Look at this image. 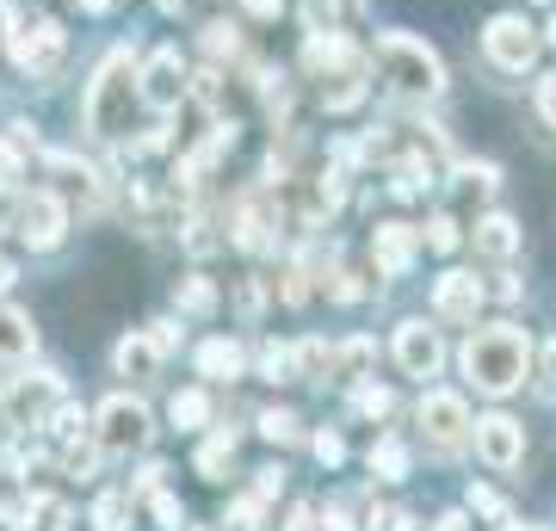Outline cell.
<instances>
[{
  "mask_svg": "<svg viewBox=\"0 0 556 531\" xmlns=\"http://www.w3.org/2000/svg\"><path fill=\"white\" fill-rule=\"evenodd\" d=\"M137 105H142V75H137V62L118 50V56H105L100 80L87 93V130L100 142H124L137 130Z\"/></svg>",
  "mask_w": 556,
  "mask_h": 531,
  "instance_id": "cell-1",
  "label": "cell"
},
{
  "mask_svg": "<svg viewBox=\"0 0 556 531\" xmlns=\"http://www.w3.org/2000/svg\"><path fill=\"white\" fill-rule=\"evenodd\" d=\"M526 358H532V346H526L519 328H482V334H470V346H464V377H470L482 395H507V390H519Z\"/></svg>",
  "mask_w": 556,
  "mask_h": 531,
  "instance_id": "cell-2",
  "label": "cell"
},
{
  "mask_svg": "<svg viewBox=\"0 0 556 531\" xmlns=\"http://www.w3.org/2000/svg\"><path fill=\"white\" fill-rule=\"evenodd\" d=\"M378 68H383V87H390L396 99H433L439 80H445L439 56H433L420 38H408V31H390V38H378Z\"/></svg>",
  "mask_w": 556,
  "mask_h": 531,
  "instance_id": "cell-3",
  "label": "cell"
},
{
  "mask_svg": "<svg viewBox=\"0 0 556 531\" xmlns=\"http://www.w3.org/2000/svg\"><path fill=\"white\" fill-rule=\"evenodd\" d=\"M100 445L105 452H137V445H149V408L130 402V395H112L100 408Z\"/></svg>",
  "mask_w": 556,
  "mask_h": 531,
  "instance_id": "cell-4",
  "label": "cell"
},
{
  "mask_svg": "<svg viewBox=\"0 0 556 531\" xmlns=\"http://www.w3.org/2000/svg\"><path fill=\"white\" fill-rule=\"evenodd\" d=\"M13 229H20L25 248H56L62 229H68V211H62V198H56V192H31V198L20 204Z\"/></svg>",
  "mask_w": 556,
  "mask_h": 531,
  "instance_id": "cell-5",
  "label": "cell"
},
{
  "mask_svg": "<svg viewBox=\"0 0 556 531\" xmlns=\"http://www.w3.org/2000/svg\"><path fill=\"white\" fill-rule=\"evenodd\" d=\"M482 43H489V56H495L501 68H526V62L538 56V31L519 20V13H501V20H489Z\"/></svg>",
  "mask_w": 556,
  "mask_h": 531,
  "instance_id": "cell-6",
  "label": "cell"
},
{
  "mask_svg": "<svg viewBox=\"0 0 556 531\" xmlns=\"http://www.w3.org/2000/svg\"><path fill=\"white\" fill-rule=\"evenodd\" d=\"M420 427H427L433 445H457V439L470 433V408H464L457 395H445V390H427L420 395Z\"/></svg>",
  "mask_w": 556,
  "mask_h": 531,
  "instance_id": "cell-7",
  "label": "cell"
},
{
  "mask_svg": "<svg viewBox=\"0 0 556 531\" xmlns=\"http://www.w3.org/2000/svg\"><path fill=\"white\" fill-rule=\"evenodd\" d=\"M477 452H482V464L514 470L519 457H526V433H519V420H507V414H489V420H477Z\"/></svg>",
  "mask_w": 556,
  "mask_h": 531,
  "instance_id": "cell-8",
  "label": "cell"
},
{
  "mask_svg": "<svg viewBox=\"0 0 556 531\" xmlns=\"http://www.w3.org/2000/svg\"><path fill=\"white\" fill-rule=\"evenodd\" d=\"M142 99L155 105V112H174L179 99H186V68H179V50H155L149 68H142Z\"/></svg>",
  "mask_w": 556,
  "mask_h": 531,
  "instance_id": "cell-9",
  "label": "cell"
},
{
  "mask_svg": "<svg viewBox=\"0 0 556 531\" xmlns=\"http://www.w3.org/2000/svg\"><path fill=\"white\" fill-rule=\"evenodd\" d=\"M13 56H20V68H31V75H50L62 62V25L43 20V25H31V31H13Z\"/></svg>",
  "mask_w": 556,
  "mask_h": 531,
  "instance_id": "cell-10",
  "label": "cell"
},
{
  "mask_svg": "<svg viewBox=\"0 0 556 531\" xmlns=\"http://www.w3.org/2000/svg\"><path fill=\"white\" fill-rule=\"evenodd\" d=\"M396 365L408 377H433L439 371V334L427 321H402L396 328Z\"/></svg>",
  "mask_w": 556,
  "mask_h": 531,
  "instance_id": "cell-11",
  "label": "cell"
},
{
  "mask_svg": "<svg viewBox=\"0 0 556 531\" xmlns=\"http://www.w3.org/2000/svg\"><path fill=\"white\" fill-rule=\"evenodd\" d=\"M371 254L390 278L408 273V260H415V229L408 223H378V236H371Z\"/></svg>",
  "mask_w": 556,
  "mask_h": 531,
  "instance_id": "cell-12",
  "label": "cell"
},
{
  "mask_svg": "<svg viewBox=\"0 0 556 531\" xmlns=\"http://www.w3.org/2000/svg\"><path fill=\"white\" fill-rule=\"evenodd\" d=\"M477 303H482V285L470 273H445V278H439V291H433V309L439 315L464 321V315H477Z\"/></svg>",
  "mask_w": 556,
  "mask_h": 531,
  "instance_id": "cell-13",
  "label": "cell"
},
{
  "mask_svg": "<svg viewBox=\"0 0 556 531\" xmlns=\"http://www.w3.org/2000/svg\"><path fill=\"white\" fill-rule=\"evenodd\" d=\"M0 402H7V414H13L20 427H43V414L56 408V383H50V377H43V383H20V390L0 395Z\"/></svg>",
  "mask_w": 556,
  "mask_h": 531,
  "instance_id": "cell-14",
  "label": "cell"
},
{
  "mask_svg": "<svg viewBox=\"0 0 556 531\" xmlns=\"http://www.w3.org/2000/svg\"><path fill=\"white\" fill-rule=\"evenodd\" d=\"M155 365H161L155 334H130V340H118V371H124V377H155Z\"/></svg>",
  "mask_w": 556,
  "mask_h": 531,
  "instance_id": "cell-15",
  "label": "cell"
},
{
  "mask_svg": "<svg viewBox=\"0 0 556 531\" xmlns=\"http://www.w3.org/2000/svg\"><path fill=\"white\" fill-rule=\"evenodd\" d=\"M519 248V229H514V217H482L477 223V254H489V260H507Z\"/></svg>",
  "mask_w": 556,
  "mask_h": 531,
  "instance_id": "cell-16",
  "label": "cell"
},
{
  "mask_svg": "<svg viewBox=\"0 0 556 531\" xmlns=\"http://www.w3.org/2000/svg\"><path fill=\"white\" fill-rule=\"evenodd\" d=\"M31 315H20V309H7V303H0V358H25L31 353Z\"/></svg>",
  "mask_w": 556,
  "mask_h": 531,
  "instance_id": "cell-17",
  "label": "cell"
},
{
  "mask_svg": "<svg viewBox=\"0 0 556 531\" xmlns=\"http://www.w3.org/2000/svg\"><path fill=\"white\" fill-rule=\"evenodd\" d=\"M199 371L204 377H241V346L236 340H204L199 346Z\"/></svg>",
  "mask_w": 556,
  "mask_h": 531,
  "instance_id": "cell-18",
  "label": "cell"
},
{
  "mask_svg": "<svg viewBox=\"0 0 556 531\" xmlns=\"http://www.w3.org/2000/svg\"><path fill=\"white\" fill-rule=\"evenodd\" d=\"M236 241L248 248V254L273 241V236H266V204H241V217H236Z\"/></svg>",
  "mask_w": 556,
  "mask_h": 531,
  "instance_id": "cell-19",
  "label": "cell"
},
{
  "mask_svg": "<svg viewBox=\"0 0 556 531\" xmlns=\"http://www.w3.org/2000/svg\"><path fill=\"white\" fill-rule=\"evenodd\" d=\"M174 427H204V420H211V402H204L199 390H186V395H174Z\"/></svg>",
  "mask_w": 556,
  "mask_h": 531,
  "instance_id": "cell-20",
  "label": "cell"
},
{
  "mask_svg": "<svg viewBox=\"0 0 556 531\" xmlns=\"http://www.w3.org/2000/svg\"><path fill=\"white\" fill-rule=\"evenodd\" d=\"M229 457H236V439H211V445L199 452V476L223 482V470H229Z\"/></svg>",
  "mask_w": 556,
  "mask_h": 531,
  "instance_id": "cell-21",
  "label": "cell"
},
{
  "mask_svg": "<svg viewBox=\"0 0 556 531\" xmlns=\"http://www.w3.org/2000/svg\"><path fill=\"white\" fill-rule=\"evenodd\" d=\"M124 519H130V501L124 494H100L93 501V526L100 531H124Z\"/></svg>",
  "mask_w": 556,
  "mask_h": 531,
  "instance_id": "cell-22",
  "label": "cell"
},
{
  "mask_svg": "<svg viewBox=\"0 0 556 531\" xmlns=\"http://www.w3.org/2000/svg\"><path fill=\"white\" fill-rule=\"evenodd\" d=\"M179 309L186 315H211L217 309V291H211L204 278H186V285H179Z\"/></svg>",
  "mask_w": 556,
  "mask_h": 531,
  "instance_id": "cell-23",
  "label": "cell"
},
{
  "mask_svg": "<svg viewBox=\"0 0 556 531\" xmlns=\"http://www.w3.org/2000/svg\"><path fill=\"white\" fill-rule=\"evenodd\" d=\"M427 179H433V167H427L420 155H408V161L396 167V192H402V198H420V186H427Z\"/></svg>",
  "mask_w": 556,
  "mask_h": 531,
  "instance_id": "cell-24",
  "label": "cell"
},
{
  "mask_svg": "<svg viewBox=\"0 0 556 531\" xmlns=\"http://www.w3.org/2000/svg\"><path fill=\"white\" fill-rule=\"evenodd\" d=\"M371 470H383V476H402V470H408V452H402L396 439H383V445H371Z\"/></svg>",
  "mask_w": 556,
  "mask_h": 531,
  "instance_id": "cell-25",
  "label": "cell"
},
{
  "mask_svg": "<svg viewBox=\"0 0 556 531\" xmlns=\"http://www.w3.org/2000/svg\"><path fill=\"white\" fill-rule=\"evenodd\" d=\"M260 433L273 439V445H291V439H298V420L285 408H273V414H260Z\"/></svg>",
  "mask_w": 556,
  "mask_h": 531,
  "instance_id": "cell-26",
  "label": "cell"
},
{
  "mask_svg": "<svg viewBox=\"0 0 556 531\" xmlns=\"http://www.w3.org/2000/svg\"><path fill=\"white\" fill-rule=\"evenodd\" d=\"M291 365H298V358L285 353V346H266V353H260V371H266V377H278V383L291 377Z\"/></svg>",
  "mask_w": 556,
  "mask_h": 531,
  "instance_id": "cell-27",
  "label": "cell"
},
{
  "mask_svg": "<svg viewBox=\"0 0 556 531\" xmlns=\"http://www.w3.org/2000/svg\"><path fill=\"white\" fill-rule=\"evenodd\" d=\"M13 179H20V149L0 142V192H13Z\"/></svg>",
  "mask_w": 556,
  "mask_h": 531,
  "instance_id": "cell-28",
  "label": "cell"
},
{
  "mask_svg": "<svg viewBox=\"0 0 556 531\" xmlns=\"http://www.w3.org/2000/svg\"><path fill=\"white\" fill-rule=\"evenodd\" d=\"M155 519H161L167 531H179V519H186V513H179V501H174V494H161V489H155Z\"/></svg>",
  "mask_w": 556,
  "mask_h": 531,
  "instance_id": "cell-29",
  "label": "cell"
},
{
  "mask_svg": "<svg viewBox=\"0 0 556 531\" xmlns=\"http://www.w3.org/2000/svg\"><path fill=\"white\" fill-rule=\"evenodd\" d=\"M427 241H433L439 254H452V248H457V223H452V217H439V223H433V236H427Z\"/></svg>",
  "mask_w": 556,
  "mask_h": 531,
  "instance_id": "cell-30",
  "label": "cell"
},
{
  "mask_svg": "<svg viewBox=\"0 0 556 531\" xmlns=\"http://www.w3.org/2000/svg\"><path fill=\"white\" fill-rule=\"evenodd\" d=\"M538 112H544V118L556 124V75H544V80H538Z\"/></svg>",
  "mask_w": 556,
  "mask_h": 531,
  "instance_id": "cell-31",
  "label": "cell"
},
{
  "mask_svg": "<svg viewBox=\"0 0 556 531\" xmlns=\"http://www.w3.org/2000/svg\"><path fill=\"white\" fill-rule=\"evenodd\" d=\"M316 457H321V464H340V457H346V445H340L334 433H316Z\"/></svg>",
  "mask_w": 556,
  "mask_h": 531,
  "instance_id": "cell-32",
  "label": "cell"
},
{
  "mask_svg": "<svg viewBox=\"0 0 556 531\" xmlns=\"http://www.w3.org/2000/svg\"><path fill=\"white\" fill-rule=\"evenodd\" d=\"M358 408L365 414H390V390H358Z\"/></svg>",
  "mask_w": 556,
  "mask_h": 531,
  "instance_id": "cell-33",
  "label": "cell"
},
{
  "mask_svg": "<svg viewBox=\"0 0 556 531\" xmlns=\"http://www.w3.org/2000/svg\"><path fill=\"white\" fill-rule=\"evenodd\" d=\"M365 358H371V340H353V346H346V353H340V365H346V371H358V365H365Z\"/></svg>",
  "mask_w": 556,
  "mask_h": 531,
  "instance_id": "cell-34",
  "label": "cell"
},
{
  "mask_svg": "<svg viewBox=\"0 0 556 531\" xmlns=\"http://www.w3.org/2000/svg\"><path fill=\"white\" fill-rule=\"evenodd\" d=\"M298 358H303V371H321V365H328V346H321V340H309Z\"/></svg>",
  "mask_w": 556,
  "mask_h": 531,
  "instance_id": "cell-35",
  "label": "cell"
},
{
  "mask_svg": "<svg viewBox=\"0 0 556 531\" xmlns=\"http://www.w3.org/2000/svg\"><path fill=\"white\" fill-rule=\"evenodd\" d=\"M211 50H217V56H223V50L236 56V31H229V25H211Z\"/></svg>",
  "mask_w": 556,
  "mask_h": 531,
  "instance_id": "cell-36",
  "label": "cell"
},
{
  "mask_svg": "<svg viewBox=\"0 0 556 531\" xmlns=\"http://www.w3.org/2000/svg\"><path fill=\"white\" fill-rule=\"evenodd\" d=\"M470 501H477V513H489V519H501V501H495V494H489V489H477V494H470Z\"/></svg>",
  "mask_w": 556,
  "mask_h": 531,
  "instance_id": "cell-37",
  "label": "cell"
},
{
  "mask_svg": "<svg viewBox=\"0 0 556 531\" xmlns=\"http://www.w3.org/2000/svg\"><path fill=\"white\" fill-rule=\"evenodd\" d=\"M278 482H285V470H260L254 489H260V494H278Z\"/></svg>",
  "mask_w": 556,
  "mask_h": 531,
  "instance_id": "cell-38",
  "label": "cell"
},
{
  "mask_svg": "<svg viewBox=\"0 0 556 531\" xmlns=\"http://www.w3.org/2000/svg\"><path fill=\"white\" fill-rule=\"evenodd\" d=\"M291 531H316V513H309V507H298V513H291Z\"/></svg>",
  "mask_w": 556,
  "mask_h": 531,
  "instance_id": "cell-39",
  "label": "cell"
},
{
  "mask_svg": "<svg viewBox=\"0 0 556 531\" xmlns=\"http://www.w3.org/2000/svg\"><path fill=\"white\" fill-rule=\"evenodd\" d=\"M278 7H285V0H248V13H260V20H273Z\"/></svg>",
  "mask_w": 556,
  "mask_h": 531,
  "instance_id": "cell-40",
  "label": "cell"
},
{
  "mask_svg": "<svg viewBox=\"0 0 556 531\" xmlns=\"http://www.w3.org/2000/svg\"><path fill=\"white\" fill-rule=\"evenodd\" d=\"M544 383H556V340L544 346Z\"/></svg>",
  "mask_w": 556,
  "mask_h": 531,
  "instance_id": "cell-41",
  "label": "cell"
},
{
  "mask_svg": "<svg viewBox=\"0 0 556 531\" xmlns=\"http://www.w3.org/2000/svg\"><path fill=\"white\" fill-rule=\"evenodd\" d=\"M328 531H358V526L346 519V513H328Z\"/></svg>",
  "mask_w": 556,
  "mask_h": 531,
  "instance_id": "cell-42",
  "label": "cell"
},
{
  "mask_svg": "<svg viewBox=\"0 0 556 531\" xmlns=\"http://www.w3.org/2000/svg\"><path fill=\"white\" fill-rule=\"evenodd\" d=\"M439 531H464V513H445V519H439Z\"/></svg>",
  "mask_w": 556,
  "mask_h": 531,
  "instance_id": "cell-43",
  "label": "cell"
},
{
  "mask_svg": "<svg viewBox=\"0 0 556 531\" xmlns=\"http://www.w3.org/2000/svg\"><path fill=\"white\" fill-rule=\"evenodd\" d=\"M7 285H13V266H7V260H0V291H7Z\"/></svg>",
  "mask_w": 556,
  "mask_h": 531,
  "instance_id": "cell-44",
  "label": "cell"
},
{
  "mask_svg": "<svg viewBox=\"0 0 556 531\" xmlns=\"http://www.w3.org/2000/svg\"><path fill=\"white\" fill-rule=\"evenodd\" d=\"M80 7H93V13H100V7H105V0H80Z\"/></svg>",
  "mask_w": 556,
  "mask_h": 531,
  "instance_id": "cell-45",
  "label": "cell"
},
{
  "mask_svg": "<svg viewBox=\"0 0 556 531\" xmlns=\"http://www.w3.org/2000/svg\"><path fill=\"white\" fill-rule=\"evenodd\" d=\"M551 43H556V20H551Z\"/></svg>",
  "mask_w": 556,
  "mask_h": 531,
  "instance_id": "cell-46",
  "label": "cell"
}]
</instances>
